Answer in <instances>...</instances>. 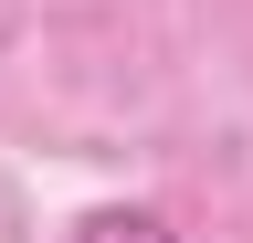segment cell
I'll use <instances>...</instances> for the list:
<instances>
[{
	"mask_svg": "<svg viewBox=\"0 0 253 243\" xmlns=\"http://www.w3.org/2000/svg\"><path fill=\"white\" fill-rule=\"evenodd\" d=\"M74 243H179L169 222H158V211H84V233Z\"/></svg>",
	"mask_w": 253,
	"mask_h": 243,
	"instance_id": "obj_1",
	"label": "cell"
}]
</instances>
